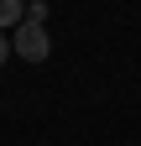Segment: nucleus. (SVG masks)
Returning <instances> with one entry per match:
<instances>
[{"instance_id": "2", "label": "nucleus", "mask_w": 141, "mask_h": 146, "mask_svg": "<svg viewBox=\"0 0 141 146\" xmlns=\"http://www.w3.org/2000/svg\"><path fill=\"white\" fill-rule=\"evenodd\" d=\"M26 21V0H0V31H16Z\"/></svg>"}, {"instance_id": "3", "label": "nucleus", "mask_w": 141, "mask_h": 146, "mask_svg": "<svg viewBox=\"0 0 141 146\" xmlns=\"http://www.w3.org/2000/svg\"><path fill=\"white\" fill-rule=\"evenodd\" d=\"M11 63V31H0V68Z\"/></svg>"}, {"instance_id": "1", "label": "nucleus", "mask_w": 141, "mask_h": 146, "mask_svg": "<svg viewBox=\"0 0 141 146\" xmlns=\"http://www.w3.org/2000/svg\"><path fill=\"white\" fill-rule=\"evenodd\" d=\"M11 52H16L21 63H47V58H52L47 26H42V21H21V26L11 31Z\"/></svg>"}]
</instances>
